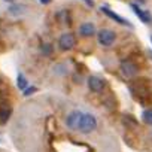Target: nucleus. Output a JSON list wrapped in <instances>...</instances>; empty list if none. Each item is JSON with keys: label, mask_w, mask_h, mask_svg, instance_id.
<instances>
[{"label": "nucleus", "mask_w": 152, "mask_h": 152, "mask_svg": "<svg viewBox=\"0 0 152 152\" xmlns=\"http://www.w3.org/2000/svg\"><path fill=\"white\" fill-rule=\"evenodd\" d=\"M97 127V119L94 115L91 113H82V118L79 121V127H78V131L84 133V134H88L91 131H94Z\"/></svg>", "instance_id": "nucleus-1"}, {"label": "nucleus", "mask_w": 152, "mask_h": 152, "mask_svg": "<svg viewBox=\"0 0 152 152\" xmlns=\"http://www.w3.org/2000/svg\"><path fill=\"white\" fill-rule=\"evenodd\" d=\"M97 40H99V43L103 45V46H110V45L115 43L116 34H115V31H112V30H109V28H103V30L99 31Z\"/></svg>", "instance_id": "nucleus-2"}, {"label": "nucleus", "mask_w": 152, "mask_h": 152, "mask_svg": "<svg viewBox=\"0 0 152 152\" xmlns=\"http://www.w3.org/2000/svg\"><path fill=\"white\" fill-rule=\"evenodd\" d=\"M119 69H121V73L125 76V78H134V76L137 75V72H139L137 66H136L131 60H124V61L121 63Z\"/></svg>", "instance_id": "nucleus-3"}, {"label": "nucleus", "mask_w": 152, "mask_h": 152, "mask_svg": "<svg viewBox=\"0 0 152 152\" xmlns=\"http://www.w3.org/2000/svg\"><path fill=\"white\" fill-rule=\"evenodd\" d=\"M82 113L81 110H72L67 116H66V125L70 128V130H78L79 127V121L82 118Z\"/></svg>", "instance_id": "nucleus-4"}, {"label": "nucleus", "mask_w": 152, "mask_h": 152, "mask_svg": "<svg viewBox=\"0 0 152 152\" xmlns=\"http://www.w3.org/2000/svg\"><path fill=\"white\" fill-rule=\"evenodd\" d=\"M58 46H60L61 51H69V49H72V48L75 46V37H73V34H70V33L61 34L60 39H58Z\"/></svg>", "instance_id": "nucleus-5"}, {"label": "nucleus", "mask_w": 152, "mask_h": 152, "mask_svg": "<svg viewBox=\"0 0 152 152\" xmlns=\"http://www.w3.org/2000/svg\"><path fill=\"white\" fill-rule=\"evenodd\" d=\"M88 87L94 93H102L104 90L106 84H104V81L100 78V76H91V78L88 79Z\"/></svg>", "instance_id": "nucleus-6"}, {"label": "nucleus", "mask_w": 152, "mask_h": 152, "mask_svg": "<svg viewBox=\"0 0 152 152\" xmlns=\"http://www.w3.org/2000/svg\"><path fill=\"white\" fill-rule=\"evenodd\" d=\"M131 9H133V11H134V14L140 18V21H143L145 24H151V23H152V15H151L148 11H143L139 5L131 3Z\"/></svg>", "instance_id": "nucleus-7"}, {"label": "nucleus", "mask_w": 152, "mask_h": 152, "mask_svg": "<svg viewBox=\"0 0 152 152\" xmlns=\"http://www.w3.org/2000/svg\"><path fill=\"white\" fill-rule=\"evenodd\" d=\"M8 12H9L12 17H21V15L26 12V6L21 5V3H15V2H14V3H11Z\"/></svg>", "instance_id": "nucleus-8"}, {"label": "nucleus", "mask_w": 152, "mask_h": 152, "mask_svg": "<svg viewBox=\"0 0 152 152\" xmlns=\"http://www.w3.org/2000/svg\"><path fill=\"white\" fill-rule=\"evenodd\" d=\"M79 33L84 36V37H90L96 33V27L93 23H84L81 27H79Z\"/></svg>", "instance_id": "nucleus-9"}, {"label": "nucleus", "mask_w": 152, "mask_h": 152, "mask_svg": "<svg viewBox=\"0 0 152 152\" xmlns=\"http://www.w3.org/2000/svg\"><path fill=\"white\" fill-rule=\"evenodd\" d=\"M102 11H103V12H104V14H106L107 17H110V18H112L113 21H116V23H119V24H122V26H130V23H128L127 20H124L122 17L116 15L115 12H112V11H110V9H107L106 6H103V8H102Z\"/></svg>", "instance_id": "nucleus-10"}, {"label": "nucleus", "mask_w": 152, "mask_h": 152, "mask_svg": "<svg viewBox=\"0 0 152 152\" xmlns=\"http://www.w3.org/2000/svg\"><path fill=\"white\" fill-rule=\"evenodd\" d=\"M11 116V109L9 107H0V122H6Z\"/></svg>", "instance_id": "nucleus-11"}, {"label": "nucleus", "mask_w": 152, "mask_h": 152, "mask_svg": "<svg viewBox=\"0 0 152 152\" xmlns=\"http://www.w3.org/2000/svg\"><path fill=\"white\" fill-rule=\"evenodd\" d=\"M142 119H143L145 124L152 125V109H146V110H143V113H142Z\"/></svg>", "instance_id": "nucleus-12"}, {"label": "nucleus", "mask_w": 152, "mask_h": 152, "mask_svg": "<svg viewBox=\"0 0 152 152\" xmlns=\"http://www.w3.org/2000/svg\"><path fill=\"white\" fill-rule=\"evenodd\" d=\"M17 84H18V88H20V90H23V91L28 87V82H27V79H26V76H24V75H18V78H17Z\"/></svg>", "instance_id": "nucleus-13"}, {"label": "nucleus", "mask_w": 152, "mask_h": 152, "mask_svg": "<svg viewBox=\"0 0 152 152\" xmlns=\"http://www.w3.org/2000/svg\"><path fill=\"white\" fill-rule=\"evenodd\" d=\"M40 51H42L43 55H51V54H52V45H51V43H42Z\"/></svg>", "instance_id": "nucleus-14"}, {"label": "nucleus", "mask_w": 152, "mask_h": 152, "mask_svg": "<svg viewBox=\"0 0 152 152\" xmlns=\"http://www.w3.org/2000/svg\"><path fill=\"white\" fill-rule=\"evenodd\" d=\"M27 91H24V96H28V94H31V93H34L36 91V88L34 87H28V88H26Z\"/></svg>", "instance_id": "nucleus-15"}, {"label": "nucleus", "mask_w": 152, "mask_h": 152, "mask_svg": "<svg viewBox=\"0 0 152 152\" xmlns=\"http://www.w3.org/2000/svg\"><path fill=\"white\" fill-rule=\"evenodd\" d=\"M85 2H87V3H88V5H90V6H91V5H93V2H91V0H85Z\"/></svg>", "instance_id": "nucleus-16"}, {"label": "nucleus", "mask_w": 152, "mask_h": 152, "mask_svg": "<svg viewBox=\"0 0 152 152\" xmlns=\"http://www.w3.org/2000/svg\"><path fill=\"white\" fill-rule=\"evenodd\" d=\"M5 2H8V3H14L15 0H5Z\"/></svg>", "instance_id": "nucleus-17"}, {"label": "nucleus", "mask_w": 152, "mask_h": 152, "mask_svg": "<svg viewBox=\"0 0 152 152\" xmlns=\"http://www.w3.org/2000/svg\"><path fill=\"white\" fill-rule=\"evenodd\" d=\"M51 0H42V3H49Z\"/></svg>", "instance_id": "nucleus-18"}, {"label": "nucleus", "mask_w": 152, "mask_h": 152, "mask_svg": "<svg viewBox=\"0 0 152 152\" xmlns=\"http://www.w3.org/2000/svg\"><path fill=\"white\" fill-rule=\"evenodd\" d=\"M151 40H152V37H151Z\"/></svg>", "instance_id": "nucleus-19"}]
</instances>
